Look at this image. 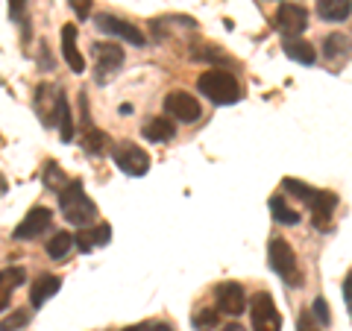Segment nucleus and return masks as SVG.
<instances>
[{
	"label": "nucleus",
	"instance_id": "1",
	"mask_svg": "<svg viewBox=\"0 0 352 331\" xmlns=\"http://www.w3.org/2000/svg\"><path fill=\"white\" fill-rule=\"evenodd\" d=\"M59 208H62V217L74 226H91L97 220V205L91 203V196L85 194L82 179H71L68 185L59 191Z\"/></svg>",
	"mask_w": 352,
	"mask_h": 331
},
{
	"label": "nucleus",
	"instance_id": "2",
	"mask_svg": "<svg viewBox=\"0 0 352 331\" xmlns=\"http://www.w3.org/2000/svg\"><path fill=\"white\" fill-rule=\"evenodd\" d=\"M197 91H200L206 100H212L214 106H235L241 100V85L229 71H206L197 80Z\"/></svg>",
	"mask_w": 352,
	"mask_h": 331
},
{
	"label": "nucleus",
	"instance_id": "3",
	"mask_svg": "<svg viewBox=\"0 0 352 331\" xmlns=\"http://www.w3.org/2000/svg\"><path fill=\"white\" fill-rule=\"evenodd\" d=\"M267 264H270V270L276 273L282 282L291 284V288H302L300 264H296L294 247L285 238H270V244H267Z\"/></svg>",
	"mask_w": 352,
	"mask_h": 331
},
{
	"label": "nucleus",
	"instance_id": "4",
	"mask_svg": "<svg viewBox=\"0 0 352 331\" xmlns=\"http://www.w3.org/2000/svg\"><path fill=\"white\" fill-rule=\"evenodd\" d=\"M250 319H252V331H282V317L267 290H258L250 299Z\"/></svg>",
	"mask_w": 352,
	"mask_h": 331
},
{
	"label": "nucleus",
	"instance_id": "5",
	"mask_svg": "<svg viewBox=\"0 0 352 331\" xmlns=\"http://www.w3.org/2000/svg\"><path fill=\"white\" fill-rule=\"evenodd\" d=\"M91 53H94V71H97V82H109L112 76L120 71V65H124V50L118 47V44H112V41H97L94 47H91Z\"/></svg>",
	"mask_w": 352,
	"mask_h": 331
},
{
	"label": "nucleus",
	"instance_id": "6",
	"mask_svg": "<svg viewBox=\"0 0 352 331\" xmlns=\"http://www.w3.org/2000/svg\"><path fill=\"white\" fill-rule=\"evenodd\" d=\"M164 112H168V117L179 120V124H197L203 109H200V100L191 97L188 91H170L164 97Z\"/></svg>",
	"mask_w": 352,
	"mask_h": 331
},
{
	"label": "nucleus",
	"instance_id": "7",
	"mask_svg": "<svg viewBox=\"0 0 352 331\" xmlns=\"http://www.w3.org/2000/svg\"><path fill=\"white\" fill-rule=\"evenodd\" d=\"M112 159L120 170L126 176H144L150 170V156L138 144H132V141H124V144H118L112 150Z\"/></svg>",
	"mask_w": 352,
	"mask_h": 331
},
{
	"label": "nucleus",
	"instance_id": "8",
	"mask_svg": "<svg viewBox=\"0 0 352 331\" xmlns=\"http://www.w3.org/2000/svg\"><path fill=\"white\" fill-rule=\"evenodd\" d=\"M94 24H97V30L100 32H106V36H115V38H124V41H129L132 47H144L147 44V38H144V32H141L138 27H132L129 21H124V18H115V15H97L94 18Z\"/></svg>",
	"mask_w": 352,
	"mask_h": 331
},
{
	"label": "nucleus",
	"instance_id": "9",
	"mask_svg": "<svg viewBox=\"0 0 352 331\" xmlns=\"http://www.w3.org/2000/svg\"><path fill=\"white\" fill-rule=\"evenodd\" d=\"M50 223H53V214H50V208L36 205V208H30V212H27V217H24V220H21V223L15 226L12 238H15V240H32V238L44 235V231L50 229Z\"/></svg>",
	"mask_w": 352,
	"mask_h": 331
},
{
	"label": "nucleus",
	"instance_id": "10",
	"mask_svg": "<svg viewBox=\"0 0 352 331\" xmlns=\"http://www.w3.org/2000/svg\"><path fill=\"white\" fill-rule=\"evenodd\" d=\"M214 299H217V311H223L229 317H241L247 311V293L238 282H223L214 288Z\"/></svg>",
	"mask_w": 352,
	"mask_h": 331
},
{
	"label": "nucleus",
	"instance_id": "11",
	"mask_svg": "<svg viewBox=\"0 0 352 331\" xmlns=\"http://www.w3.org/2000/svg\"><path fill=\"white\" fill-rule=\"evenodd\" d=\"M308 208H311V220L320 231L332 229V217L338 208V196L332 191H314V196L308 200Z\"/></svg>",
	"mask_w": 352,
	"mask_h": 331
},
{
	"label": "nucleus",
	"instance_id": "12",
	"mask_svg": "<svg viewBox=\"0 0 352 331\" xmlns=\"http://www.w3.org/2000/svg\"><path fill=\"white\" fill-rule=\"evenodd\" d=\"M276 24L288 38H300V32H305L308 27V12L296 3H282L276 12Z\"/></svg>",
	"mask_w": 352,
	"mask_h": 331
},
{
	"label": "nucleus",
	"instance_id": "13",
	"mask_svg": "<svg viewBox=\"0 0 352 331\" xmlns=\"http://www.w3.org/2000/svg\"><path fill=\"white\" fill-rule=\"evenodd\" d=\"M59 94H62V88H56L53 82H41L36 88V112H38L44 126H53V115H56Z\"/></svg>",
	"mask_w": 352,
	"mask_h": 331
},
{
	"label": "nucleus",
	"instance_id": "14",
	"mask_svg": "<svg viewBox=\"0 0 352 331\" xmlns=\"http://www.w3.org/2000/svg\"><path fill=\"white\" fill-rule=\"evenodd\" d=\"M109 240H112V226L109 223L85 226V229H80V235H74V244L80 247V252H91L97 247H106Z\"/></svg>",
	"mask_w": 352,
	"mask_h": 331
},
{
	"label": "nucleus",
	"instance_id": "15",
	"mask_svg": "<svg viewBox=\"0 0 352 331\" xmlns=\"http://www.w3.org/2000/svg\"><path fill=\"white\" fill-rule=\"evenodd\" d=\"M27 282V270L24 267H3L0 270V311H6L9 302H12L15 288Z\"/></svg>",
	"mask_w": 352,
	"mask_h": 331
},
{
	"label": "nucleus",
	"instance_id": "16",
	"mask_svg": "<svg viewBox=\"0 0 352 331\" xmlns=\"http://www.w3.org/2000/svg\"><path fill=\"white\" fill-rule=\"evenodd\" d=\"M62 56H65V62H68V68L74 73L85 71V59H82V53L76 50V27L74 24L62 27Z\"/></svg>",
	"mask_w": 352,
	"mask_h": 331
},
{
	"label": "nucleus",
	"instance_id": "17",
	"mask_svg": "<svg viewBox=\"0 0 352 331\" xmlns=\"http://www.w3.org/2000/svg\"><path fill=\"white\" fill-rule=\"evenodd\" d=\"M59 288H62V279H59V275H50V273H47V275H38L36 284L30 288V305L38 311V308L47 302L50 296L59 293Z\"/></svg>",
	"mask_w": 352,
	"mask_h": 331
},
{
	"label": "nucleus",
	"instance_id": "18",
	"mask_svg": "<svg viewBox=\"0 0 352 331\" xmlns=\"http://www.w3.org/2000/svg\"><path fill=\"white\" fill-rule=\"evenodd\" d=\"M141 135L153 144H164V141H170L176 135V126L170 117H147V124L141 126Z\"/></svg>",
	"mask_w": 352,
	"mask_h": 331
},
{
	"label": "nucleus",
	"instance_id": "19",
	"mask_svg": "<svg viewBox=\"0 0 352 331\" xmlns=\"http://www.w3.org/2000/svg\"><path fill=\"white\" fill-rule=\"evenodd\" d=\"M317 15L323 21H332V24H340L352 15V0H317Z\"/></svg>",
	"mask_w": 352,
	"mask_h": 331
},
{
	"label": "nucleus",
	"instance_id": "20",
	"mask_svg": "<svg viewBox=\"0 0 352 331\" xmlns=\"http://www.w3.org/2000/svg\"><path fill=\"white\" fill-rule=\"evenodd\" d=\"M282 47H285V56L294 59V62H300V65H314V62H317L314 44H308V41H302V38H285Z\"/></svg>",
	"mask_w": 352,
	"mask_h": 331
},
{
	"label": "nucleus",
	"instance_id": "21",
	"mask_svg": "<svg viewBox=\"0 0 352 331\" xmlns=\"http://www.w3.org/2000/svg\"><path fill=\"white\" fill-rule=\"evenodd\" d=\"M320 50H323V59L338 62V59H346L349 56L352 41H349V36H344V32H332V36L323 38V47Z\"/></svg>",
	"mask_w": 352,
	"mask_h": 331
},
{
	"label": "nucleus",
	"instance_id": "22",
	"mask_svg": "<svg viewBox=\"0 0 352 331\" xmlns=\"http://www.w3.org/2000/svg\"><path fill=\"white\" fill-rule=\"evenodd\" d=\"M270 214H273V220H276V223H282V226H296V223H300V214H296L294 208L285 203L282 194L270 196Z\"/></svg>",
	"mask_w": 352,
	"mask_h": 331
},
{
	"label": "nucleus",
	"instance_id": "23",
	"mask_svg": "<svg viewBox=\"0 0 352 331\" xmlns=\"http://www.w3.org/2000/svg\"><path fill=\"white\" fill-rule=\"evenodd\" d=\"M53 124L59 126V135L62 141H74V120H71V109L65 94H59V103H56V115H53Z\"/></svg>",
	"mask_w": 352,
	"mask_h": 331
},
{
	"label": "nucleus",
	"instance_id": "24",
	"mask_svg": "<svg viewBox=\"0 0 352 331\" xmlns=\"http://www.w3.org/2000/svg\"><path fill=\"white\" fill-rule=\"evenodd\" d=\"M71 247H74V235H71V231H56V235L47 240V255L53 261H62L71 252Z\"/></svg>",
	"mask_w": 352,
	"mask_h": 331
},
{
	"label": "nucleus",
	"instance_id": "25",
	"mask_svg": "<svg viewBox=\"0 0 352 331\" xmlns=\"http://www.w3.org/2000/svg\"><path fill=\"white\" fill-rule=\"evenodd\" d=\"M191 326L197 331H217L220 326V311L217 308H197L194 317H191Z\"/></svg>",
	"mask_w": 352,
	"mask_h": 331
},
{
	"label": "nucleus",
	"instance_id": "26",
	"mask_svg": "<svg viewBox=\"0 0 352 331\" xmlns=\"http://www.w3.org/2000/svg\"><path fill=\"white\" fill-rule=\"evenodd\" d=\"M82 147H85V152H91V156H100L109 147V135L103 129H88L82 135Z\"/></svg>",
	"mask_w": 352,
	"mask_h": 331
},
{
	"label": "nucleus",
	"instance_id": "27",
	"mask_svg": "<svg viewBox=\"0 0 352 331\" xmlns=\"http://www.w3.org/2000/svg\"><path fill=\"white\" fill-rule=\"evenodd\" d=\"M68 182H71V179H65V173H62V168H59L56 161H47V164H44V185H47L50 191L59 194Z\"/></svg>",
	"mask_w": 352,
	"mask_h": 331
},
{
	"label": "nucleus",
	"instance_id": "28",
	"mask_svg": "<svg viewBox=\"0 0 352 331\" xmlns=\"http://www.w3.org/2000/svg\"><path fill=\"white\" fill-rule=\"evenodd\" d=\"M30 323V311H15V314H9L3 323H0V331H15L21 326H27Z\"/></svg>",
	"mask_w": 352,
	"mask_h": 331
},
{
	"label": "nucleus",
	"instance_id": "29",
	"mask_svg": "<svg viewBox=\"0 0 352 331\" xmlns=\"http://www.w3.org/2000/svg\"><path fill=\"white\" fill-rule=\"evenodd\" d=\"M311 308H314V317H317V323H320L323 328L332 323V314H329V305H326V299L323 296H317V299L311 302Z\"/></svg>",
	"mask_w": 352,
	"mask_h": 331
},
{
	"label": "nucleus",
	"instance_id": "30",
	"mask_svg": "<svg viewBox=\"0 0 352 331\" xmlns=\"http://www.w3.org/2000/svg\"><path fill=\"white\" fill-rule=\"evenodd\" d=\"M9 18L27 27V0H9Z\"/></svg>",
	"mask_w": 352,
	"mask_h": 331
},
{
	"label": "nucleus",
	"instance_id": "31",
	"mask_svg": "<svg viewBox=\"0 0 352 331\" xmlns=\"http://www.w3.org/2000/svg\"><path fill=\"white\" fill-rule=\"evenodd\" d=\"M71 9H74V15L85 21V18H91V0H68Z\"/></svg>",
	"mask_w": 352,
	"mask_h": 331
},
{
	"label": "nucleus",
	"instance_id": "32",
	"mask_svg": "<svg viewBox=\"0 0 352 331\" xmlns=\"http://www.w3.org/2000/svg\"><path fill=\"white\" fill-rule=\"evenodd\" d=\"M320 328H323V326H320V323H314L308 311H302L300 319H296V331H320Z\"/></svg>",
	"mask_w": 352,
	"mask_h": 331
},
{
	"label": "nucleus",
	"instance_id": "33",
	"mask_svg": "<svg viewBox=\"0 0 352 331\" xmlns=\"http://www.w3.org/2000/svg\"><path fill=\"white\" fill-rule=\"evenodd\" d=\"M124 331H173L168 323H138V326H129Z\"/></svg>",
	"mask_w": 352,
	"mask_h": 331
},
{
	"label": "nucleus",
	"instance_id": "34",
	"mask_svg": "<svg viewBox=\"0 0 352 331\" xmlns=\"http://www.w3.org/2000/svg\"><path fill=\"white\" fill-rule=\"evenodd\" d=\"M194 59H203V62H220V59H223V53H220V50H212V47H206V50L197 47Z\"/></svg>",
	"mask_w": 352,
	"mask_h": 331
},
{
	"label": "nucleus",
	"instance_id": "35",
	"mask_svg": "<svg viewBox=\"0 0 352 331\" xmlns=\"http://www.w3.org/2000/svg\"><path fill=\"white\" fill-rule=\"evenodd\" d=\"M344 299H346V308H349V317H352V273L344 279Z\"/></svg>",
	"mask_w": 352,
	"mask_h": 331
},
{
	"label": "nucleus",
	"instance_id": "36",
	"mask_svg": "<svg viewBox=\"0 0 352 331\" xmlns=\"http://www.w3.org/2000/svg\"><path fill=\"white\" fill-rule=\"evenodd\" d=\"M223 331H247V328L238 326V323H229V326H223Z\"/></svg>",
	"mask_w": 352,
	"mask_h": 331
}]
</instances>
